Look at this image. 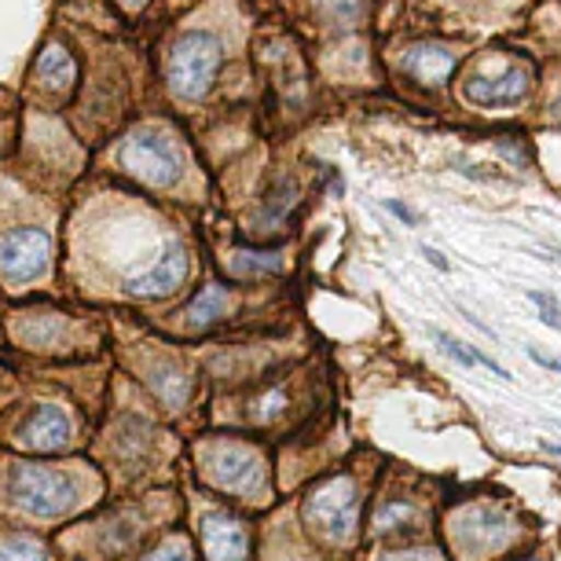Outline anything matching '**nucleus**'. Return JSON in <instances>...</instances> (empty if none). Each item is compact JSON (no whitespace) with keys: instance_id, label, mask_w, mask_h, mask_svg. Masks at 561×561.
I'll use <instances>...</instances> for the list:
<instances>
[{"instance_id":"f257e3e1","label":"nucleus","mask_w":561,"mask_h":561,"mask_svg":"<svg viewBox=\"0 0 561 561\" xmlns=\"http://www.w3.org/2000/svg\"><path fill=\"white\" fill-rule=\"evenodd\" d=\"M12 495L26 514L62 517L78 503V481L67 470L48 462H15L12 466Z\"/></svg>"},{"instance_id":"f03ea898","label":"nucleus","mask_w":561,"mask_h":561,"mask_svg":"<svg viewBox=\"0 0 561 561\" xmlns=\"http://www.w3.org/2000/svg\"><path fill=\"white\" fill-rule=\"evenodd\" d=\"M220 70V41L214 34H187L169 51V84L180 100H198L209 92Z\"/></svg>"},{"instance_id":"7ed1b4c3","label":"nucleus","mask_w":561,"mask_h":561,"mask_svg":"<svg viewBox=\"0 0 561 561\" xmlns=\"http://www.w3.org/2000/svg\"><path fill=\"white\" fill-rule=\"evenodd\" d=\"M203 470L217 489L242 495V500H253V495L264 492V459L250 444H239V440L209 444L203 451Z\"/></svg>"},{"instance_id":"20e7f679","label":"nucleus","mask_w":561,"mask_h":561,"mask_svg":"<svg viewBox=\"0 0 561 561\" xmlns=\"http://www.w3.org/2000/svg\"><path fill=\"white\" fill-rule=\"evenodd\" d=\"M122 165L129 169L133 176H140L144 184L169 187V184H176L180 173H184V154H180V147L158 129H140L125 140Z\"/></svg>"},{"instance_id":"39448f33","label":"nucleus","mask_w":561,"mask_h":561,"mask_svg":"<svg viewBox=\"0 0 561 561\" xmlns=\"http://www.w3.org/2000/svg\"><path fill=\"white\" fill-rule=\"evenodd\" d=\"M305 517H309V525L323 539L345 543V539L356 533V522H359L356 484L348 478H334V481L320 484V489L309 495V503H305Z\"/></svg>"},{"instance_id":"423d86ee","label":"nucleus","mask_w":561,"mask_h":561,"mask_svg":"<svg viewBox=\"0 0 561 561\" xmlns=\"http://www.w3.org/2000/svg\"><path fill=\"white\" fill-rule=\"evenodd\" d=\"M51 264V239L41 228H15L0 236V279L23 287L48 272Z\"/></svg>"},{"instance_id":"0eeeda50","label":"nucleus","mask_w":561,"mask_h":561,"mask_svg":"<svg viewBox=\"0 0 561 561\" xmlns=\"http://www.w3.org/2000/svg\"><path fill=\"white\" fill-rule=\"evenodd\" d=\"M455 539L459 547L470 550L473 558L489 554V550H500L514 539V522L500 511H492L489 503H473L455 517Z\"/></svg>"},{"instance_id":"6e6552de","label":"nucleus","mask_w":561,"mask_h":561,"mask_svg":"<svg viewBox=\"0 0 561 561\" xmlns=\"http://www.w3.org/2000/svg\"><path fill=\"white\" fill-rule=\"evenodd\" d=\"M184 279H187V253L184 247L169 242V247L158 250L144 268H136L129 279H125V290L136 294V298H165V294H173Z\"/></svg>"},{"instance_id":"1a4fd4ad","label":"nucleus","mask_w":561,"mask_h":561,"mask_svg":"<svg viewBox=\"0 0 561 561\" xmlns=\"http://www.w3.org/2000/svg\"><path fill=\"white\" fill-rule=\"evenodd\" d=\"M528 96V70L506 67L495 78H470L462 84V100L473 107H514Z\"/></svg>"},{"instance_id":"9d476101","label":"nucleus","mask_w":561,"mask_h":561,"mask_svg":"<svg viewBox=\"0 0 561 561\" xmlns=\"http://www.w3.org/2000/svg\"><path fill=\"white\" fill-rule=\"evenodd\" d=\"M203 547L209 561H247V528L231 514L203 517Z\"/></svg>"},{"instance_id":"9b49d317","label":"nucleus","mask_w":561,"mask_h":561,"mask_svg":"<svg viewBox=\"0 0 561 561\" xmlns=\"http://www.w3.org/2000/svg\"><path fill=\"white\" fill-rule=\"evenodd\" d=\"M73 437V426L67 419V411L56 408V404H41L34 411V419L23 426V440L30 448L37 451H56V448H67Z\"/></svg>"},{"instance_id":"f8f14e48","label":"nucleus","mask_w":561,"mask_h":561,"mask_svg":"<svg viewBox=\"0 0 561 561\" xmlns=\"http://www.w3.org/2000/svg\"><path fill=\"white\" fill-rule=\"evenodd\" d=\"M15 337L26 348H62L70 342V323L59 312H30L15 320Z\"/></svg>"},{"instance_id":"ddd939ff","label":"nucleus","mask_w":561,"mask_h":561,"mask_svg":"<svg viewBox=\"0 0 561 561\" xmlns=\"http://www.w3.org/2000/svg\"><path fill=\"white\" fill-rule=\"evenodd\" d=\"M404 70L422 84H440L455 70V51L444 45H415L404 51Z\"/></svg>"},{"instance_id":"4468645a","label":"nucleus","mask_w":561,"mask_h":561,"mask_svg":"<svg viewBox=\"0 0 561 561\" xmlns=\"http://www.w3.org/2000/svg\"><path fill=\"white\" fill-rule=\"evenodd\" d=\"M231 309V294L225 287H206V290H198V298L187 305V327H209V323H217L220 316H228Z\"/></svg>"},{"instance_id":"2eb2a0df","label":"nucleus","mask_w":561,"mask_h":561,"mask_svg":"<svg viewBox=\"0 0 561 561\" xmlns=\"http://www.w3.org/2000/svg\"><path fill=\"white\" fill-rule=\"evenodd\" d=\"M37 78L45 81V84H56V89H67V84L73 81V59H70V51H62L59 45H51V48L41 51Z\"/></svg>"},{"instance_id":"dca6fc26","label":"nucleus","mask_w":561,"mask_h":561,"mask_svg":"<svg viewBox=\"0 0 561 561\" xmlns=\"http://www.w3.org/2000/svg\"><path fill=\"white\" fill-rule=\"evenodd\" d=\"M228 268L236 275H272L283 268V253L279 250H268V253H250V250H239L228 257Z\"/></svg>"},{"instance_id":"f3484780","label":"nucleus","mask_w":561,"mask_h":561,"mask_svg":"<svg viewBox=\"0 0 561 561\" xmlns=\"http://www.w3.org/2000/svg\"><path fill=\"white\" fill-rule=\"evenodd\" d=\"M0 561H48V550L30 536H4L0 539Z\"/></svg>"},{"instance_id":"a211bd4d","label":"nucleus","mask_w":561,"mask_h":561,"mask_svg":"<svg viewBox=\"0 0 561 561\" xmlns=\"http://www.w3.org/2000/svg\"><path fill=\"white\" fill-rule=\"evenodd\" d=\"M151 386H154V393L165 400V404H184V400H187V375H180V370L154 367Z\"/></svg>"},{"instance_id":"6ab92c4d","label":"nucleus","mask_w":561,"mask_h":561,"mask_svg":"<svg viewBox=\"0 0 561 561\" xmlns=\"http://www.w3.org/2000/svg\"><path fill=\"white\" fill-rule=\"evenodd\" d=\"M433 342H437L444 353H448L455 364H462V367H481V353H473L470 345L459 342V337H451V334H444V331H433Z\"/></svg>"},{"instance_id":"aec40b11","label":"nucleus","mask_w":561,"mask_h":561,"mask_svg":"<svg viewBox=\"0 0 561 561\" xmlns=\"http://www.w3.org/2000/svg\"><path fill=\"white\" fill-rule=\"evenodd\" d=\"M144 561H192V547H187L184 539H165V543L151 550Z\"/></svg>"},{"instance_id":"412c9836","label":"nucleus","mask_w":561,"mask_h":561,"mask_svg":"<svg viewBox=\"0 0 561 561\" xmlns=\"http://www.w3.org/2000/svg\"><path fill=\"white\" fill-rule=\"evenodd\" d=\"M411 517H415V511L411 506H404V503H393V506H386L382 514H378V533H389V528H400V525H408Z\"/></svg>"},{"instance_id":"4be33fe9","label":"nucleus","mask_w":561,"mask_h":561,"mask_svg":"<svg viewBox=\"0 0 561 561\" xmlns=\"http://www.w3.org/2000/svg\"><path fill=\"white\" fill-rule=\"evenodd\" d=\"M528 301L536 305L539 309V316H543V323H550V327H561V305L550 298V294H543V290H528Z\"/></svg>"},{"instance_id":"5701e85b","label":"nucleus","mask_w":561,"mask_h":561,"mask_svg":"<svg viewBox=\"0 0 561 561\" xmlns=\"http://www.w3.org/2000/svg\"><path fill=\"white\" fill-rule=\"evenodd\" d=\"M386 209H389V214H393V217H400V220H404V225H419V217H415V214H411V209H408V206H400V203H393V198H389V203H386Z\"/></svg>"},{"instance_id":"b1692460","label":"nucleus","mask_w":561,"mask_h":561,"mask_svg":"<svg viewBox=\"0 0 561 561\" xmlns=\"http://www.w3.org/2000/svg\"><path fill=\"white\" fill-rule=\"evenodd\" d=\"M528 356H533L539 367H547V370H558V375H561V359H554V356H543V353H539V348H528Z\"/></svg>"},{"instance_id":"393cba45","label":"nucleus","mask_w":561,"mask_h":561,"mask_svg":"<svg viewBox=\"0 0 561 561\" xmlns=\"http://www.w3.org/2000/svg\"><path fill=\"white\" fill-rule=\"evenodd\" d=\"M422 253H426V257H430V264H437L440 272H448V261H444V253H437V250H433V247H426V250H422Z\"/></svg>"},{"instance_id":"a878e982","label":"nucleus","mask_w":561,"mask_h":561,"mask_svg":"<svg viewBox=\"0 0 561 561\" xmlns=\"http://www.w3.org/2000/svg\"><path fill=\"white\" fill-rule=\"evenodd\" d=\"M550 118H558V122H561V92H558L554 100H550Z\"/></svg>"},{"instance_id":"bb28decb","label":"nucleus","mask_w":561,"mask_h":561,"mask_svg":"<svg viewBox=\"0 0 561 561\" xmlns=\"http://www.w3.org/2000/svg\"><path fill=\"white\" fill-rule=\"evenodd\" d=\"M122 4H129V8H140V4H144V0H122Z\"/></svg>"}]
</instances>
